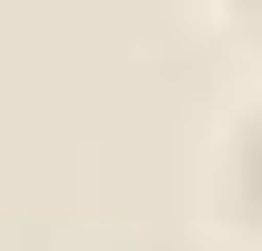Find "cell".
<instances>
[{
  "mask_svg": "<svg viewBox=\"0 0 262 251\" xmlns=\"http://www.w3.org/2000/svg\"><path fill=\"white\" fill-rule=\"evenodd\" d=\"M242 10H262V0H242Z\"/></svg>",
  "mask_w": 262,
  "mask_h": 251,
  "instance_id": "cell-2",
  "label": "cell"
},
{
  "mask_svg": "<svg viewBox=\"0 0 262 251\" xmlns=\"http://www.w3.org/2000/svg\"><path fill=\"white\" fill-rule=\"evenodd\" d=\"M232 211L262 231V101L232 121Z\"/></svg>",
  "mask_w": 262,
  "mask_h": 251,
  "instance_id": "cell-1",
  "label": "cell"
}]
</instances>
